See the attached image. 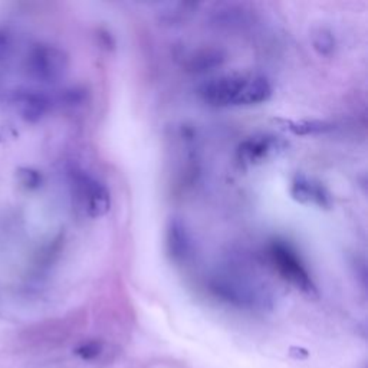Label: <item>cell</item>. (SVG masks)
<instances>
[{"mask_svg": "<svg viewBox=\"0 0 368 368\" xmlns=\"http://www.w3.org/2000/svg\"><path fill=\"white\" fill-rule=\"evenodd\" d=\"M200 101L213 108L255 107L272 98L270 81L259 73H225L197 86Z\"/></svg>", "mask_w": 368, "mask_h": 368, "instance_id": "6da1fadb", "label": "cell"}, {"mask_svg": "<svg viewBox=\"0 0 368 368\" xmlns=\"http://www.w3.org/2000/svg\"><path fill=\"white\" fill-rule=\"evenodd\" d=\"M213 297L241 309L265 308L270 295L265 286L239 269H225L214 273L208 285Z\"/></svg>", "mask_w": 368, "mask_h": 368, "instance_id": "7a4b0ae2", "label": "cell"}, {"mask_svg": "<svg viewBox=\"0 0 368 368\" xmlns=\"http://www.w3.org/2000/svg\"><path fill=\"white\" fill-rule=\"evenodd\" d=\"M69 177L73 206L82 216L100 219L111 210V193L101 180L82 170H73Z\"/></svg>", "mask_w": 368, "mask_h": 368, "instance_id": "3957f363", "label": "cell"}, {"mask_svg": "<svg viewBox=\"0 0 368 368\" xmlns=\"http://www.w3.org/2000/svg\"><path fill=\"white\" fill-rule=\"evenodd\" d=\"M269 256L275 269L279 272L282 278L302 291L306 295H315L317 286L314 279L302 262L301 256H298L297 250L284 241L275 239L269 245Z\"/></svg>", "mask_w": 368, "mask_h": 368, "instance_id": "277c9868", "label": "cell"}, {"mask_svg": "<svg viewBox=\"0 0 368 368\" xmlns=\"http://www.w3.org/2000/svg\"><path fill=\"white\" fill-rule=\"evenodd\" d=\"M26 68L30 77L45 84L61 81L69 69L68 53L55 45H35L26 58Z\"/></svg>", "mask_w": 368, "mask_h": 368, "instance_id": "5b68a950", "label": "cell"}, {"mask_svg": "<svg viewBox=\"0 0 368 368\" xmlns=\"http://www.w3.org/2000/svg\"><path fill=\"white\" fill-rule=\"evenodd\" d=\"M288 149L282 137L272 133H255L237 145L236 158L242 165H261L265 161L278 157Z\"/></svg>", "mask_w": 368, "mask_h": 368, "instance_id": "8992f818", "label": "cell"}, {"mask_svg": "<svg viewBox=\"0 0 368 368\" xmlns=\"http://www.w3.org/2000/svg\"><path fill=\"white\" fill-rule=\"evenodd\" d=\"M165 249L174 264L183 265L192 259L194 252L193 236L178 217H172L165 226Z\"/></svg>", "mask_w": 368, "mask_h": 368, "instance_id": "52a82bcc", "label": "cell"}, {"mask_svg": "<svg viewBox=\"0 0 368 368\" xmlns=\"http://www.w3.org/2000/svg\"><path fill=\"white\" fill-rule=\"evenodd\" d=\"M291 197L301 205H312L320 209H329L333 206V197L322 183L311 178L304 173L293 176L289 187Z\"/></svg>", "mask_w": 368, "mask_h": 368, "instance_id": "ba28073f", "label": "cell"}, {"mask_svg": "<svg viewBox=\"0 0 368 368\" xmlns=\"http://www.w3.org/2000/svg\"><path fill=\"white\" fill-rule=\"evenodd\" d=\"M12 104L17 114L26 122H39L52 107V100L45 92L30 88H21L13 92Z\"/></svg>", "mask_w": 368, "mask_h": 368, "instance_id": "9c48e42d", "label": "cell"}, {"mask_svg": "<svg viewBox=\"0 0 368 368\" xmlns=\"http://www.w3.org/2000/svg\"><path fill=\"white\" fill-rule=\"evenodd\" d=\"M226 61L225 53L220 49L214 48H203L193 52L187 58V71L193 73H205L220 68Z\"/></svg>", "mask_w": 368, "mask_h": 368, "instance_id": "30bf717a", "label": "cell"}, {"mask_svg": "<svg viewBox=\"0 0 368 368\" xmlns=\"http://www.w3.org/2000/svg\"><path fill=\"white\" fill-rule=\"evenodd\" d=\"M249 15L241 8L225 5L213 13L212 22L219 29H241L248 25Z\"/></svg>", "mask_w": 368, "mask_h": 368, "instance_id": "8fae6325", "label": "cell"}, {"mask_svg": "<svg viewBox=\"0 0 368 368\" xmlns=\"http://www.w3.org/2000/svg\"><path fill=\"white\" fill-rule=\"evenodd\" d=\"M311 44L312 48H314L315 52L321 55V57H331L337 49V39L334 33L324 26L315 28L312 30Z\"/></svg>", "mask_w": 368, "mask_h": 368, "instance_id": "7c38bea8", "label": "cell"}, {"mask_svg": "<svg viewBox=\"0 0 368 368\" xmlns=\"http://www.w3.org/2000/svg\"><path fill=\"white\" fill-rule=\"evenodd\" d=\"M286 130H289L295 136H317L325 134L334 130V125L326 121H317V120H304V121H288Z\"/></svg>", "mask_w": 368, "mask_h": 368, "instance_id": "4fadbf2b", "label": "cell"}, {"mask_svg": "<svg viewBox=\"0 0 368 368\" xmlns=\"http://www.w3.org/2000/svg\"><path fill=\"white\" fill-rule=\"evenodd\" d=\"M17 180L22 184V186L28 190H36L42 186V181L44 177L42 174L35 170V169H29V167H24L17 170Z\"/></svg>", "mask_w": 368, "mask_h": 368, "instance_id": "5bb4252c", "label": "cell"}, {"mask_svg": "<svg viewBox=\"0 0 368 368\" xmlns=\"http://www.w3.org/2000/svg\"><path fill=\"white\" fill-rule=\"evenodd\" d=\"M101 353H102V344L100 341H88L73 349V354L85 361L95 360Z\"/></svg>", "mask_w": 368, "mask_h": 368, "instance_id": "9a60e30c", "label": "cell"}, {"mask_svg": "<svg viewBox=\"0 0 368 368\" xmlns=\"http://www.w3.org/2000/svg\"><path fill=\"white\" fill-rule=\"evenodd\" d=\"M10 48H12L10 36L8 35L6 30L0 29V65H2L6 61V58L9 57Z\"/></svg>", "mask_w": 368, "mask_h": 368, "instance_id": "2e32d148", "label": "cell"}, {"mask_svg": "<svg viewBox=\"0 0 368 368\" xmlns=\"http://www.w3.org/2000/svg\"><path fill=\"white\" fill-rule=\"evenodd\" d=\"M289 356L293 360H306L309 357V353H308V349L302 348V347H291L289 348Z\"/></svg>", "mask_w": 368, "mask_h": 368, "instance_id": "e0dca14e", "label": "cell"}]
</instances>
